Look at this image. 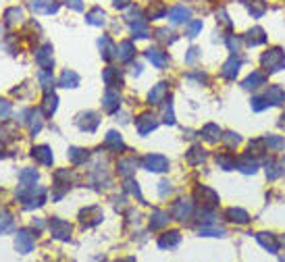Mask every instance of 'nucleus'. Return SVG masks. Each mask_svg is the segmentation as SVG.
Returning <instances> with one entry per match:
<instances>
[{
  "label": "nucleus",
  "instance_id": "obj_40",
  "mask_svg": "<svg viewBox=\"0 0 285 262\" xmlns=\"http://www.w3.org/2000/svg\"><path fill=\"white\" fill-rule=\"evenodd\" d=\"M204 159H206V152L200 148V146H194V148L186 154V161H188L190 165H202Z\"/></svg>",
  "mask_w": 285,
  "mask_h": 262
},
{
  "label": "nucleus",
  "instance_id": "obj_26",
  "mask_svg": "<svg viewBox=\"0 0 285 262\" xmlns=\"http://www.w3.org/2000/svg\"><path fill=\"white\" fill-rule=\"evenodd\" d=\"M196 194L202 198V202H204L206 206H216V204H219V196H216V191L210 189V187H206V185H200V187L196 189Z\"/></svg>",
  "mask_w": 285,
  "mask_h": 262
},
{
  "label": "nucleus",
  "instance_id": "obj_18",
  "mask_svg": "<svg viewBox=\"0 0 285 262\" xmlns=\"http://www.w3.org/2000/svg\"><path fill=\"white\" fill-rule=\"evenodd\" d=\"M166 94H169V83L160 81V83H156V85L152 87V90H150L148 102H150V104H160V102H164Z\"/></svg>",
  "mask_w": 285,
  "mask_h": 262
},
{
  "label": "nucleus",
  "instance_id": "obj_11",
  "mask_svg": "<svg viewBox=\"0 0 285 262\" xmlns=\"http://www.w3.org/2000/svg\"><path fill=\"white\" fill-rule=\"evenodd\" d=\"M192 213H194V204H192V200H186V198L177 200V202L173 204V208H171V217L177 219V221H186V219H190Z\"/></svg>",
  "mask_w": 285,
  "mask_h": 262
},
{
  "label": "nucleus",
  "instance_id": "obj_13",
  "mask_svg": "<svg viewBox=\"0 0 285 262\" xmlns=\"http://www.w3.org/2000/svg\"><path fill=\"white\" fill-rule=\"evenodd\" d=\"M31 156L36 159L40 165H46V167H52L54 163V154L50 150L46 144H40V146H33L31 148Z\"/></svg>",
  "mask_w": 285,
  "mask_h": 262
},
{
  "label": "nucleus",
  "instance_id": "obj_49",
  "mask_svg": "<svg viewBox=\"0 0 285 262\" xmlns=\"http://www.w3.org/2000/svg\"><path fill=\"white\" fill-rule=\"evenodd\" d=\"M154 33H156V40H158V42H162V44L175 42V38H171V36H173V31H169L166 27H160V29H156Z\"/></svg>",
  "mask_w": 285,
  "mask_h": 262
},
{
  "label": "nucleus",
  "instance_id": "obj_39",
  "mask_svg": "<svg viewBox=\"0 0 285 262\" xmlns=\"http://www.w3.org/2000/svg\"><path fill=\"white\" fill-rule=\"evenodd\" d=\"M216 165L225 171H233L236 169V156L231 152H223V154H216Z\"/></svg>",
  "mask_w": 285,
  "mask_h": 262
},
{
  "label": "nucleus",
  "instance_id": "obj_27",
  "mask_svg": "<svg viewBox=\"0 0 285 262\" xmlns=\"http://www.w3.org/2000/svg\"><path fill=\"white\" fill-rule=\"evenodd\" d=\"M86 21H88L90 25H94V27H102V25L106 23V13L100 9V7H94V9L86 15Z\"/></svg>",
  "mask_w": 285,
  "mask_h": 262
},
{
  "label": "nucleus",
  "instance_id": "obj_5",
  "mask_svg": "<svg viewBox=\"0 0 285 262\" xmlns=\"http://www.w3.org/2000/svg\"><path fill=\"white\" fill-rule=\"evenodd\" d=\"M75 123H77V127H79L81 131L94 133V131L98 129V125H100V117H98V113H94V111H86V113H79V115H77Z\"/></svg>",
  "mask_w": 285,
  "mask_h": 262
},
{
  "label": "nucleus",
  "instance_id": "obj_20",
  "mask_svg": "<svg viewBox=\"0 0 285 262\" xmlns=\"http://www.w3.org/2000/svg\"><path fill=\"white\" fill-rule=\"evenodd\" d=\"M181 241V233L179 231H166L158 237V248L166 250V248H177Z\"/></svg>",
  "mask_w": 285,
  "mask_h": 262
},
{
  "label": "nucleus",
  "instance_id": "obj_6",
  "mask_svg": "<svg viewBox=\"0 0 285 262\" xmlns=\"http://www.w3.org/2000/svg\"><path fill=\"white\" fill-rule=\"evenodd\" d=\"M142 167L152 173H164V171H169V161L162 154H146L142 159Z\"/></svg>",
  "mask_w": 285,
  "mask_h": 262
},
{
  "label": "nucleus",
  "instance_id": "obj_16",
  "mask_svg": "<svg viewBox=\"0 0 285 262\" xmlns=\"http://www.w3.org/2000/svg\"><path fill=\"white\" fill-rule=\"evenodd\" d=\"M146 59L152 63L156 69H164L166 63H169V55H166L162 48H148L146 50Z\"/></svg>",
  "mask_w": 285,
  "mask_h": 262
},
{
  "label": "nucleus",
  "instance_id": "obj_1",
  "mask_svg": "<svg viewBox=\"0 0 285 262\" xmlns=\"http://www.w3.org/2000/svg\"><path fill=\"white\" fill-rule=\"evenodd\" d=\"M15 196L17 200H19L23 204L25 211H33V208H40L46 204V187L42 185H36V183H31V185H19L15 191Z\"/></svg>",
  "mask_w": 285,
  "mask_h": 262
},
{
  "label": "nucleus",
  "instance_id": "obj_61",
  "mask_svg": "<svg viewBox=\"0 0 285 262\" xmlns=\"http://www.w3.org/2000/svg\"><path fill=\"white\" fill-rule=\"evenodd\" d=\"M188 79H198V81H206V79H208V75H206V73H190V75H188Z\"/></svg>",
  "mask_w": 285,
  "mask_h": 262
},
{
  "label": "nucleus",
  "instance_id": "obj_59",
  "mask_svg": "<svg viewBox=\"0 0 285 262\" xmlns=\"http://www.w3.org/2000/svg\"><path fill=\"white\" fill-rule=\"evenodd\" d=\"M65 5L71 7L73 11H83V3H81V0H65Z\"/></svg>",
  "mask_w": 285,
  "mask_h": 262
},
{
  "label": "nucleus",
  "instance_id": "obj_35",
  "mask_svg": "<svg viewBox=\"0 0 285 262\" xmlns=\"http://www.w3.org/2000/svg\"><path fill=\"white\" fill-rule=\"evenodd\" d=\"M202 137L206 139V142L214 144V142H219V139H221L223 135H221V129H219V125L208 123V125H204V127H202Z\"/></svg>",
  "mask_w": 285,
  "mask_h": 262
},
{
  "label": "nucleus",
  "instance_id": "obj_53",
  "mask_svg": "<svg viewBox=\"0 0 285 262\" xmlns=\"http://www.w3.org/2000/svg\"><path fill=\"white\" fill-rule=\"evenodd\" d=\"M221 139H223V142L227 144V148H233V146H238V144H240V135H238V133H233V131L225 133Z\"/></svg>",
  "mask_w": 285,
  "mask_h": 262
},
{
  "label": "nucleus",
  "instance_id": "obj_37",
  "mask_svg": "<svg viewBox=\"0 0 285 262\" xmlns=\"http://www.w3.org/2000/svg\"><path fill=\"white\" fill-rule=\"evenodd\" d=\"M67 156H69V161L73 163V165H83L88 159H90V154H88V150H83V148H69V152H67Z\"/></svg>",
  "mask_w": 285,
  "mask_h": 262
},
{
  "label": "nucleus",
  "instance_id": "obj_15",
  "mask_svg": "<svg viewBox=\"0 0 285 262\" xmlns=\"http://www.w3.org/2000/svg\"><path fill=\"white\" fill-rule=\"evenodd\" d=\"M129 25H131V36H133V38H138V40H146V38H150L148 21L144 19L142 15H140V17H136V19H131V21H129Z\"/></svg>",
  "mask_w": 285,
  "mask_h": 262
},
{
  "label": "nucleus",
  "instance_id": "obj_41",
  "mask_svg": "<svg viewBox=\"0 0 285 262\" xmlns=\"http://www.w3.org/2000/svg\"><path fill=\"white\" fill-rule=\"evenodd\" d=\"M266 81V77H264V73H260V71H254L252 75H248V79L244 81V87L246 90H256L258 85H262Z\"/></svg>",
  "mask_w": 285,
  "mask_h": 262
},
{
  "label": "nucleus",
  "instance_id": "obj_47",
  "mask_svg": "<svg viewBox=\"0 0 285 262\" xmlns=\"http://www.w3.org/2000/svg\"><path fill=\"white\" fill-rule=\"evenodd\" d=\"M264 144L269 146V148H273V150H281L285 146V139L283 137H277V135H266L264 137Z\"/></svg>",
  "mask_w": 285,
  "mask_h": 262
},
{
  "label": "nucleus",
  "instance_id": "obj_7",
  "mask_svg": "<svg viewBox=\"0 0 285 262\" xmlns=\"http://www.w3.org/2000/svg\"><path fill=\"white\" fill-rule=\"evenodd\" d=\"M52 44H42L40 48H36V52H33V57H36V65L40 69H52L54 67V57H52Z\"/></svg>",
  "mask_w": 285,
  "mask_h": 262
},
{
  "label": "nucleus",
  "instance_id": "obj_30",
  "mask_svg": "<svg viewBox=\"0 0 285 262\" xmlns=\"http://www.w3.org/2000/svg\"><path fill=\"white\" fill-rule=\"evenodd\" d=\"M59 85L61 87H77L79 85V75L73 71V69H65L59 77Z\"/></svg>",
  "mask_w": 285,
  "mask_h": 262
},
{
  "label": "nucleus",
  "instance_id": "obj_57",
  "mask_svg": "<svg viewBox=\"0 0 285 262\" xmlns=\"http://www.w3.org/2000/svg\"><path fill=\"white\" fill-rule=\"evenodd\" d=\"M171 191H173V187H171L169 181H160V183H158V196H160V198H166V196L171 194Z\"/></svg>",
  "mask_w": 285,
  "mask_h": 262
},
{
  "label": "nucleus",
  "instance_id": "obj_46",
  "mask_svg": "<svg viewBox=\"0 0 285 262\" xmlns=\"http://www.w3.org/2000/svg\"><path fill=\"white\" fill-rule=\"evenodd\" d=\"M125 189L129 191L131 196H136L138 200H142V191H140V185H138V181H133L131 177H125Z\"/></svg>",
  "mask_w": 285,
  "mask_h": 262
},
{
  "label": "nucleus",
  "instance_id": "obj_21",
  "mask_svg": "<svg viewBox=\"0 0 285 262\" xmlns=\"http://www.w3.org/2000/svg\"><path fill=\"white\" fill-rule=\"evenodd\" d=\"M133 57H136V46H133L129 40H125L117 46V59H119L121 63H129Z\"/></svg>",
  "mask_w": 285,
  "mask_h": 262
},
{
  "label": "nucleus",
  "instance_id": "obj_44",
  "mask_svg": "<svg viewBox=\"0 0 285 262\" xmlns=\"http://www.w3.org/2000/svg\"><path fill=\"white\" fill-rule=\"evenodd\" d=\"M162 121L166 125H173L175 123V113H173V102L171 100H164V107H162Z\"/></svg>",
  "mask_w": 285,
  "mask_h": 262
},
{
  "label": "nucleus",
  "instance_id": "obj_60",
  "mask_svg": "<svg viewBox=\"0 0 285 262\" xmlns=\"http://www.w3.org/2000/svg\"><path fill=\"white\" fill-rule=\"evenodd\" d=\"M31 227H33V229H36V235H38V233L42 231V227H44V221H42V219H33Z\"/></svg>",
  "mask_w": 285,
  "mask_h": 262
},
{
  "label": "nucleus",
  "instance_id": "obj_17",
  "mask_svg": "<svg viewBox=\"0 0 285 262\" xmlns=\"http://www.w3.org/2000/svg\"><path fill=\"white\" fill-rule=\"evenodd\" d=\"M98 46H100V57H102V61H112L117 57V46L112 44V40L108 36H102L98 40Z\"/></svg>",
  "mask_w": 285,
  "mask_h": 262
},
{
  "label": "nucleus",
  "instance_id": "obj_9",
  "mask_svg": "<svg viewBox=\"0 0 285 262\" xmlns=\"http://www.w3.org/2000/svg\"><path fill=\"white\" fill-rule=\"evenodd\" d=\"M27 7L38 15H54L61 9L56 0H27Z\"/></svg>",
  "mask_w": 285,
  "mask_h": 262
},
{
  "label": "nucleus",
  "instance_id": "obj_51",
  "mask_svg": "<svg viewBox=\"0 0 285 262\" xmlns=\"http://www.w3.org/2000/svg\"><path fill=\"white\" fill-rule=\"evenodd\" d=\"M166 13H169V11H166V7L156 3V7H154V9L150 7V13H148V15H150V19H160V17H164Z\"/></svg>",
  "mask_w": 285,
  "mask_h": 262
},
{
  "label": "nucleus",
  "instance_id": "obj_50",
  "mask_svg": "<svg viewBox=\"0 0 285 262\" xmlns=\"http://www.w3.org/2000/svg\"><path fill=\"white\" fill-rule=\"evenodd\" d=\"M271 104H269V100L266 98H260V96H256V98H252V111H256V113H260V111H264V109H269Z\"/></svg>",
  "mask_w": 285,
  "mask_h": 262
},
{
  "label": "nucleus",
  "instance_id": "obj_10",
  "mask_svg": "<svg viewBox=\"0 0 285 262\" xmlns=\"http://www.w3.org/2000/svg\"><path fill=\"white\" fill-rule=\"evenodd\" d=\"M158 127V121L152 113H142L138 119H136V129L140 135H148L150 131H154Z\"/></svg>",
  "mask_w": 285,
  "mask_h": 262
},
{
  "label": "nucleus",
  "instance_id": "obj_4",
  "mask_svg": "<svg viewBox=\"0 0 285 262\" xmlns=\"http://www.w3.org/2000/svg\"><path fill=\"white\" fill-rule=\"evenodd\" d=\"M33 246H36V237L29 229H19L15 235V248L19 254H29L33 252Z\"/></svg>",
  "mask_w": 285,
  "mask_h": 262
},
{
  "label": "nucleus",
  "instance_id": "obj_14",
  "mask_svg": "<svg viewBox=\"0 0 285 262\" xmlns=\"http://www.w3.org/2000/svg\"><path fill=\"white\" fill-rule=\"evenodd\" d=\"M102 81L108 85V87H123V73L119 71L117 67H106L102 71Z\"/></svg>",
  "mask_w": 285,
  "mask_h": 262
},
{
  "label": "nucleus",
  "instance_id": "obj_19",
  "mask_svg": "<svg viewBox=\"0 0 285 262\" xmlns=\"http://www.w3.org/2000/svg\"><path fill=\"white\" fill-rule=\"evenodd\" d=\"M190 15H192L190 7L177 5V7H173V9L169 11V19H171V23H186V21L190 19Z\"/></svg>",
  "mask_w": 285,
  "mask_h": 262
},
{
  "label": "nucleus",
  "instance_id": "obj_12",
  "mask_svg": "<svg viewBox=\"0 0 285 262\" xmlns=\"http://www.w3.org/2000/svg\"><path fill=\"white\" fill-rule=\"evenodd\" d=\"M119 107H121V94L117 92V87H108L102 96V109L112 115V113L119 111Z\"/></svg>",
  "mask_w": 285,
  "mask_h": 262
},
{
  "label": "nucleus",
  "instance_id": "obj_55",
  "mask_svg": "<svg viewBox=\"0 0 285 262\" xmlns=\"http://www.w3.org/2000/svg\"><path fill=\"white\" fill-rule=\"evenodd\" d=\"M200 55H202V52H200L198 48H190V52L186 55V63H188V65H196L198 59H200Z\"/></svg>",
  "mask_w": 285,
  "mask_h": 262
},
{
  "label": "nucleus",
  "instance_id": "obj_45",
  "mask_svg": "<svg viewBox=\"0 0 285 262\" xmlns=\"http://www.w3.org/2000/svg\"><path fill=\"white\" fill-rule=\"evenodd\" d=\"M248 9L254 17H262L266 11V5H264V0H248Z\"/></svg>",
  "mask_w": 285,
  "mask_h": 262
},
{
  "label": "nucleus",
  "instance_id": "obj_38",
  "mask_svg": "<svg viewBox=\"0 0 285 262\" xmlns=\"http://www.w3.org/2000/svg\"><path fill=\"white\" fill-rule=\"evenodd\" d=\"M246 42H248L250 46H258V44H264V42H266L264 29H260V27H254V29H250V31L246 33Z\"/></svg>",
  "mask_w": 285,
  "mask_h": 262
},
{
  "label": "nucleus",
  "instance_id": "obj_32",
  "mask_svg": "<svg viewBox=\"0 0 285 262\" xmlns=\"http://www.w3.org/2000/svg\"><path fill=\"white\" fill-rule=\"evenodd\" d=\"M264 98L269 100V104H273V107H279V104L285 102V92H283V87H281V85H271Z\"/></svg>",
  "mask_w": 285,
  "mask_h": 262
},
{
  "label": "nucleus",
  "instance_id": "obj_29",
  "mask_svg": "<svg viewBox=\"0 0 285 262\" xmlns=\"http://www.w3.org/2000/svg\"><path fill=\"white\" fill-rule=\"evenodd\" d=\"M256 239H258V243L264 248V250H269L271 254H277V250H279V243H277V239H275V235L273 233H258L256 235Z\"/></svg>",
  "mask_w": 285,
  "mask_h": 262
},
{
  "label": "nucleus",
  "instance_id": "obj_25",
  "mask_svg": "<svg viewBox=\"0 0 285 262\" xmlns=\"http://www.w3.org/2000/svg\"><path fill=\"white\" fill-rule=\"evenodd\" d=\"M136 167H138V161L133 159V156H127V159H121L117 163V171H119V175H123V177H131Z\"/></svg>",
  "mask_w": 285,
  "mask_h": 262
},
{
  "label": "nucleus",
  "instance_id": "obj_33",
  "mask_svg": "<svg viewBox=\"0 0 285 262\" xmlns=\"http://www.w3.org/2000/svg\"><path fill=\"white\" fill-rule=\"evenodd\" d=\"M240 67H242V61L240 59H236V57H231L225 65H223V71H221V75L223 77H227V79H233L238 75V71H240Z\"/></svg>",
  "mask_w": 285,
  "mask_h": 262
},
{
  "label": "nucleus",
  "instance_id": "obj_3",
  "mask_svg": "<svg viewBox=\"0 0 285 262\" xmlns=\"http://www.w3.org/2000/svg\"><path fill=\"white\" fill-rule=\"evenodd\" d=\"M48 229H50V233H52V237H54V239L69 241V239H71V231H73V227H71L69 223H67V221L59 219V217H52V219H50V223H48Z\"/></svg>",
  "mask_w": 285,
  "mask_h": 262
},
{
  "label": "nucleus",
  "instance_id": "obj_22",
  "mask_svg": "<svg viewBox=\"0 0 285 262\" xmlns=\"http://www.w3.org/2000/svg\"><path fill=\"white\" fill-rule=\"evenodd\" d=\"M59 109V98L54 92H46L44 94V102H42V113L44 117H52Z\"/></svg>",
  "mask_w": 285,
  "mask_h": 262
},
{
  "label": "nucleus",
  "instance_id": "obj_43",
  "mask_svg": "<svg viewBox=\"0 0 285 262\" xmlns=\"http://www.w3.org/2000/svg\"><path fill=\"white\" fill-rule=\"evenodd\" d=\"M19 183H23V185L38 183V171L36 169H23L19 173Z\"/></svg>",
  "mask_w": 285,
  "mask_h": 262
},
{
  "label": "nucleus",
  "instance_id": "obj_24",
  "mask_svg": "<svg viewBox=\"0 0 285 262\" xmlns=\"http://www.w3.org/2000/svg\"><path fill=\"white\" fill-rule=\"evenodd\" d=\"M104 146L110 148L112 152H123V150H125L123 137L117 133V131H108V133H106V137H104Z\"/></svg>",
  "mask_w": 285,
  "mask_h": 262
},
{
  "label": "nucleus",
  "instance_id": "obj_48",
  "mask_svg": "<svg viewBox=\"0 0 285 262\" xmlns=\"http://www.w3.org/2000/svg\"><path fill=\"white\" fill-rule=\"evenodd\" d=\"M200 29H202V21L194 19V21H190V23L186 25V36H188V38H196Z\"/></svg>",
  "mask_w": 285,
  "mask_h": 262
},
{
  "label": "nucleus",
  "instance_id": "obj_63",
  "mask_svg": "<svg viewBox=\"0 0 285 262\" xmlns=\"http://www.w3.org/2000/svg\"><path fill=\"white\" fill-rule=\"evenodd\" d=\"M283 173H285V161H283Z\"/></svg>",
  "mask_w": 285,
  "mask_h": 262
},
{
  "label": "nucleus",
  "instance_id": "obj_62",
  "mask_svg": "<svg viewBox=\"0 0 285 262\" xmlns=\"http://www.w3.org/2000/svg\"><path fill=\"white\" fill-rule=\"evenodd\" d=\"M129 3H131V0H112V5L117 9H125V7H129Z\"/></svg>",
  "mask_w": 285,
  "mask_h": 262
},
{
  "label": "nucleus",
  "instance_id": "obj_64",
  "mask_svg": "<svg viewBox=\"0 0 285 262\" xmlns=\"http://www.w3.org/2000/svg\"><path fill=\"white\" fill-rule=\"evenodd\" d=\"M283 246H285V235H283Z\"/></svg>",
  "mask_w": 285,
  "mask_h": 262
},
{
  "label": "nucleus",
  "instance_id": "obj_2",
  "mask_svg": "<svg viewBox=\"0 0 285 262\" xmlns=\"http://www.w3.org/2000/svg\"><path fill=\"white\" fill-rule=\"evenodd\" d=\"M260 63L269 73L281 71V69H285V52L281 48H271L260 57Z\"/></svg>",
  "mask_w": 285,
  "mask_h": 262
},
{
  "label": "nucleus",
  "instance_id": "obj_54",
  "mask_svg": "<svg viewBox=\"0 0 285 262\" xmlns=\"http://www.w3.org/2000/svg\"><path fill=\"white\" fill-rule=\"evenodd\" d=\"M200 235H219V237H223L225 235V229H216V227H202V229H200Z\"/></svg>",
  "mask_w": 285,
  "mask_h": 262
},
{
  "label": "nucleus",
  "instance_id": "obj_8",
  "mask_svg": "<svg viewBox=\"0 0 285 262\" xmlns=\"http://www.w3.org/2000/svg\"><path fill=\"white\" fill-rule=\"evenodd\" d=\"M102 219H104V215H102V208L100 206H88L79 213V223L83 227H94L98 223H102Z\"/></svg>",
  "mask_w": 285,
  "mask_h": 262
},
{
  "label": "nucleus",
  "instance_id": "obj_56",
  "mask_svg": "<svg viewBox=\"0 0 285 262\" xmlns=\"http://www.w3.org/2000/svg\"><path fill=\"white\" fill-rule=\"evenodd\" d=\"M281 175V171H277V165L271 161V163H266V177L269 179H277Z\"/></svg>",
  "mask_w": 285,
  "mask_h": 262
},
{
  "label": "nucleus",
  "instance_id": "obj_31",
  "mask_svg": "<svg viewBox=\"0 0 285 262\" xmlns=\"http://www.w3.org/2000/svg\"><path fill=\"white\" fill-rule=\"evenodd\" d=\"M3 19L7 25H17V23H21L23 21V9L21 7H11L5 11L3 15Z\"/></svg>",
  "mask_w": 285,
  "mask_h": 262
},
{
  "label": "nucleus",
  "instance_id": "obj_28",
  "mask_svg": "<svg viewBox=\"0 0 285 262\" xmlns=\"http://www.w3.org/2000/svg\"><path fill=\"white\" fill-rule=\"evenodd\" d=\"M38 81H40V87L46 92H52L54 87V75H52V69H42V71L38 73Z\"/></svg>",
  "mask_w": 285,
  "mask_h": 262
},
{
  "label": "nucleus",
  "instance_id": "obj_34",
  "mask_svg": "<svg viewBox=\"0 0 285 262\" xmlns=\"http://www.w3.org/2000/svg\"><path fill=\"white\" fill-rule=\"evenodd\" d=\"M236 167H238L242 173H256L258 163L248 154V156H242V159H236Z\"/></svg>",
  "mask_w": 285,
  "mask_h": 262
},
{
  "label": "nucleus",
  "instance_id": "obj_23",
  "mask_svg": "<svg viewBox=\"0 0 285 262\" xmlns=\"http://www.w3.org/2000/svg\"><path fill=\"white\" fill-rule=\"evenodd\" d=\"M171 221L169 213L164 211H152V215H150V229L156 231V229H162V227H166Z\"/></svg>",
  "mask_w": 285,
  "mask_h": 262
},
{
  "label": "nucleus",
  "instance_id": "obj_36",
  "mask_svg": "<svg viewBox=\"0 0 285 262\" xmlns=\"http://www.w3.org/2000/svg\"><path fill=\"white\" fill-rule=\"evenodd\" d=\"M15 229V219L9 211H0V235L11 233Z\"/></svg>",
  "mask_w": 285,
  "mask_h": 262
},
{
  "label": "nucleus",
  "instance_id": "obj_42",
  "mask_svg": "<svg viewBox=\"0 0 285 262\" xmlns=\"http://www.w3.org/2000/svg\"><path fill=\"white\" fill-rule=\"evenodd\" d=\"M227 219H229V221H233V223H240V225H244V223H248V221H250L248 213H246V211H242V208H229V211H227Z\"/></svg>",
  "mask_w": 285,
  "mask_h": 262
},
{
  "label": "nucleus",
  "instance_id": "obj_58",
  "mask_svg": "<svg viewBox=\"0 0 285 262\" xmlns=\"http://www.w3.org/2000/svg\"><path fill=\"white\" fill-rule=\"evenodd\" d=\"M227 44H229L231 52H240V50H242V40H240V38H233V36H231V38L227 40Z\"/></svg>",
  "mask_w": 285,
  "mask_h": 262
},
{
  "label": "nucleus",
  "instance_id": "obj_52",
  "mask_svg": "<svg viewBox=\"0 0 285 262\" xmlns=\"http://www.w3.org/2000/svg\"><path fill=\"white\" fill-rule=\"evenodd\" d=\"M13 113V104L7 100H0V121H7Z\"/></svg>",
  "mask_w": 285,
  "mask_h": 262
}]
</instances>
